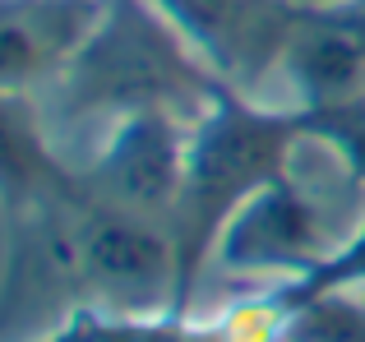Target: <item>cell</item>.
I'll return each mask as SVG.
<instances>
[{"label":"cell","mask_w":365,"mask_h":342,"mask_svg":"<svg viewBox=\"0 0 365 342\" xmlns=\"http://www.w3.org/2000/svg\"><path fill=\"white\" fill-rule=\"evenodd\" d=\"M102 14L107 0H0V93L46 98Z\"/></svg>","instance_id":"obj_6"},{"label":"cell","mask_w":365,"mask_h":342,"mask_svg":"<svg viewBox=\"0 0 365 342\" xmlns=\"http://www.w3.org/2000/svg\"><path fill=\"white\" fill-rule=\"evenodd\" d=\"M33 342H46V338H33Z\"/></svg>","instance_id":"obj_12"},{"label":"cell","mask_w":365,"mask_h":342,"mask_svg":"<svg viewBox=\"0 0 365 342\" xmlns=\"http://www.w3.org/2000/svg\"><path fill=\"white\" fill-rule=\"evenodd\" d=\"M342 9V19L351 24V33L361 37V46H365V0H347V5H338Z\"/></svg>","instance_id":"obj_9"},{"label":"cell","mask_w":365,"mask_h":342,"mask_svg":"<svg viewBox=\"0 0 365 342\" xmlns=\"http://www.w3.org/2000/svg\"><path fill=\"white\" fill-rule=\"evenodd\" d=\"M292 5H305V9H329V5H347V0H292Z\"/></svg>","instance_id":"obj_10"},{"label":"cell","mask_w":365,"mask_h":342,"mask_svg":"<svg viewBox=\"0 0 365 342\" xmlns=\"http://www.w3.org/2000/svg\"><path fill=\"white\" fill-rule=\"evenodd\" d=\"M342 245V236L329 232V208L296 180V171L277 190L259 195L232 222L217 264L236 273H273L277 282L310 273Z\"/></svg>","instance_id":"obj_5"},{"label":"cell","mask_w":365,"mask_h":342,"mask_svg":"<svg viewBox=\"0 0 365 342\" xmlns=\"http://www.w3.org/2000/svg\"><path fill=\"white\" fill-rule=\"evenodd\" d=\"M74 167L61 162L46 116L33 98H5L0 93V217L5 236L37 222L74 190Z\"/></svg>","instance_id":"obj_7"},{"label":"cell","mask_w":365,"mask_h":342,"mask_svg":"<svg viewBox=\"0 0 365 342\" xmlns=\"http://www.w3.org/2000/svg\"><path fill=\"white\" fill-rule=\"evenodd\" d=\"M190 116L195 111L180 107H134L111 116L93 153L74 167L79 185L116 208H130L139 217L171 227L180 176H185Z\"/></svg>","instance_id":"obj_3"},{"label":"cell","mask_w":365,"mask_h":342,"mask_svg":"<svg viewBox=\"0 0 365 342\" xmlns=\"http://www.w3.org/2000/svg\"><path fill=\"white\" fill-rule=\"evenodd\" d=\"M148 5L217 79L250 98H259L277 79L287 42L305 14V5L292 0H148Z\"/></svg>","instance_id":"obj_4"},{"label":"cell","mask_w":365,"mask_h":342,"mask_svg":"<svg viewBox=\"0 0 365 342\" xmlns=\"http://www.w3.org/2000/svg\"><path fill=\"white\" fill-rule=\"evenodd\" d=\"M292 342H365V301L351 291H333L319 296L287 324Z\"/></svg>","instance_id":"obj_8"},{"label":"cell","mask_w":365,"mask_h":342,"mask_svg":"<svg viewBox=\"0 0 365 342\" xmlns=\"http://www.w3.org/2000/svg\"><path fill=\"white\" fill-rule=\"evenodd\" d=\"M222 88L213 70L180 42V33L148 0H107V14L56 79V116H120L134 107L199 111Z\"/></svg>","instance_id":"obj_2"},{"label":"cell","mask_w":365,"mask_h":342,"mask_svg":"<svg viewBox=\"0 0 365 342\" xmlns=\"http://www.w3.org/2000/svg\"><path fill=\"white\" fill-rule=\"evenodd\" d=\"M310 144V125L296 107H268L264 98L222 88L190 116V148L180 199L171 217L176 241V315H190L204 273L217 264L232 222L259 195L277 190L296 171V153Z\"/></svg>","instance_id":"obj_1"},{"label":"cell","mask_w":365,"mask_h":342,"mask_svg":"<svg viewBox=\"0 0 365 342\" xmlns=\"http://www.w3.org/2000/svg\"><path fill=\"white\" fill-rule=\"evenodd\" d=\"M277 342H292V338H277Z\"/></svg>","instance_id":"obj_11"}]
</instances>
